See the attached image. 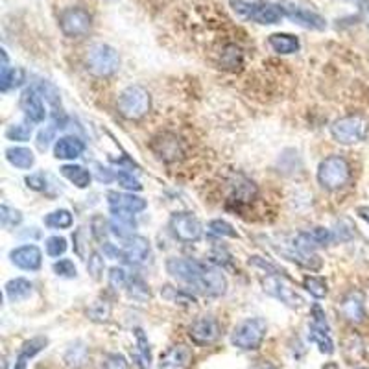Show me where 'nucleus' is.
Returning <instances> with one entry per match:
<instances>
[{
  "label": "nucleus",
  "mask_w": 369,
  "mask_h": 369,
  "mask_svg": "<svg viewBox=\"0 0 369 369\" xmlns=\"http://www.w3.org/2000/svg\"><path fill=\"white\" fill-rule=\"evenodd\" d=\"M83 152H85V142L74 135L61 137L54 144V157L63 161H74Z\"/></svg>",
  "instance_id": "22"
},
{
  "label": "nucleus",
  "mask_w": 369,
  "mask_h": 369,
  "mask_svg": "<svg viewBox=\"0 0 369 369\" xmlns=\"http://www.w3.org/2000/svg\"><path fill=\"white\" fill-rule=\"evenodd\" d=\"M209 233L214 237H228V238H238L237 229L225 220H211L209 222Z\"/></svg>",
  "instance_id": "41"
},
{
  "label": "nucleus",
  "mask_w": 369,
  "mask_h": 369,
  "mask_svg": "<svg viewBox=\"0 0 369 369\" xmlns=\"http://www.w3.org/2000/svg\"><path fill=\"white\" fill-rule=\"evenodd\" d=\"M161 295L170 303L176 305H194L196 303V298H194L193 293H188L187 290L181 288H174L170 284H165L161 288Z\"/></svg>",
  "instance_id": "36"
},
{
  "label": "nucleus",
  "mask_w": 369,
  "mask_h": 369,
  "mask_svg": "<svg viewBox=\"0 0 369 369\" xmlns=\"http://www.w3.org/2000/svg\"><path fill=\"white\" fill-rule=\"evenodd\" d=\"M330 135L338 144L353 146L358 142H364L369 137V120L362 115H347L333 122Z\"/></svg>",
  "instance_id": "3"
},
{
  "label": "nucleus",
  "mask_w": 369,
  "mask_h": 369,
  "mask_svg": "<svg viewBox=\"0 0 369 369\" xmlns=\"http://www.w3.org/2000/svg\"><path fill=\"white\" fill-rule=\"evenodd\" d=\"M351 165L347 159L340 155L325 157L319 162L318 168V181L319 185L327 190H340L351 181Z\"/></svg>",
  "instance_id": "4"
},
{
  "label": "nucleus",
  "mask_w": 369,
  "mask_h": 369,
  "mask_svg": "<svg viewBox=\"0 0 369 369\" xmlns=\"http://www.w3.org/2000/svg\"><path fill=\"white\" fill-rule=\"evenodd\" d=\"M356 214H358L362 220H364L365 223L369 225V207L368 205H360V207H356Z\"/></svg>",
  "instance_id": "58"
},
{
  "label": "nucleus",
  "mask_w": 369,
  "mask_h": 369,
  "mask_svg": "<svg viewBox=\"0 0 369 369\" xmlns=\"http://www.w3.org/2000/svg\"><path fill=\"white\" fill-rule=\"evenodd\" d=\"M87 316H89V319L95 321V323H104V321H107L109 316H111V305L107 303L106 299H97V301L89 307V310H87Z\"/></svg>",
  "instance_id": "39"
},
{
  "label": "nucleus",
  "mask_w": 369,
  "mask_h": 369,
  "mask_svg": "<svg viewBox=\"0 0 369 369\" xmlns=\"http://www.w3.org/2000/svg\"><path fill=\"white\" fill-rule=\"evenodd\" d=\"M107 203L111 213H127V214H137L142 213L148 207V203L144 197L135 196V194H126V193H107Z\"/></svg>",
  "instance_id": "16"
},
{
  "label": "nucleus",
  "mask_w": 369,
  "mask_h": 369,
  "mask_svg": "<svg viewBox=\"0 0 369 369\" xmlns=\"http://www.w3.org/2000/svg\"><path fill=\"white\" fill-rule=\"evenodd\" d=\"M20 109L25 111L26 120L32 124H41L46 118V109L43 104V97L37 91L36 85L28 87L22 95H20Z\"/></svg>",
  "instance_id": "15"
},
{
  "label": "nucleus",
  "mask_w": 369,
  "mask_h": 369,
  "mask_svg": "<svg viewBox=\"0 0 369 369\" xmlns=\"http://www.w3.org/2000/svg\"><path fill=\"white\" fill-rule=\"evenodd\" d=\"M126 292L127 295H130V299H133V301H141V303L148 301L150 295H152V293H150V286H148L139 275H130Z\"/></svg>",
  "instance_id": "34"
},
{
  "label": "nucleus",
  "mask_w": 369,
  "mask_h": 369,
  "mask_svg": "<svg viewBox=\"0 0 369 369\" xmlns=\"http://www.w3.org/2000/svg\"><path fill=\"white\" fill-rule=\"evenodd\" d=\"M303 286L305 290L316 299L327 298V293H329L327 281H325L323 277H318V275H307V277L303 279Z\"/></svg>",
  "instance_id": "37"
},
{
  "label": "nucleus",
  "mask_w": 369,
  "mask_h": 369,
  "mask_svg": "<svg viewBox=\"0 0 369 369\" xmlns=\"http://www.w3.org/2000/svg\"><path fill=\"white\" fill-rule=\"evenodd\" d=\"M120 57L113 46L106 43H97L89 46L85 54V69L97 78H109L118 71Z\"/></svg>",
  "instance_id": "2"
},
{
  "label": "nucleus",
  "mask_w": 369,
  "mask_h": 369,
  "mask_svg": "<svg viewBox=\"0 0 369 369\" xmlns=\"http://www.w3.org/2000/svg\"><path fill=\"white\" fill-rule=\"evenodd\" d=\"M32 133H34V126H32L30 120L20 122V124H13L6 130V137L10 139V141L15 142H26L30 141Z\"/></svg>",
  "instance_id": "40"
},
{
  "label": "nucleus",
  "mask_w": 369,
  "mask_h": 369,
  "mask_svg": "<svg viewBox=\"0 0 369 369\" xmlns=\"http://www.w3.org/2000/svg\"><path fill=\"white\" fill-rule=\"evenodd\" d=\"M207 264L197 263V260H193V258L174 257L167 260V272L170 273L174 279L188 284V286L194 290H197L200 281H202L203 273L207 272Z\"/></svg>",
  "instance_id": "9"
},
{
  "label": "nucleus",
  "mask_w": 369,
  "mask_h": 369,
  "mask_svg": "<svg viewBox=\"0 0 369 369\" xmlns=\"http://www.w3.org/2000/svg\"><path fill=\"white\" fill-rule=\"evenodd\" d=\"M60 28L63 36L78 39V37L87 36L92 28V17L85 8L80 6H71L67 10L61 11L60 15Z\"/></svg>",
  "instance_id": "8"
},
{
  "label": "nucleus",
  "mask_w": 369,
  "mask_h": 369,
  "mask_svg": "<svg viewBox=\"0 0 369 369\" xmlns=\"http://www.w3.org/2000/svg\"><path fill=\"white\" fill-rule=\"evenodd\" d=\"M117 181L120 187H124L126 190H135V193H139V190H142V185L139 183V179H135L133 177V174L130 172H118L117 174Z\"/></svg>",
  "instance_id": "52"
},
{
  "label": "nucleus",
  "mask_w": 369,
  "mask_h": 369,
  "mask_svg": "<svg viewBox=\"0 0 369 369\" xmlns=\"http://www.w3.org/2000/svg\"><path fill=\"white\" fill-rule=\"evenodd\" d=\"M231 8L237 15L242 19L253 20L257 25H277L284 17V11L281 4H273V2H246V0H233Z\"/></svg>",
  "instance_id": "1"
},
{
  "label": "nucleus",
  "mask_w": 369,
  "mask_h": 369,
  "mask_svg": "<svg viewBox=\"0 0 369 369\" xmlns=\"http://www.w3.org/2000/svg\"><path fill=\"white\" fill-rule=\"evenodd\" d=\"M91 229H92V237L97 238L98 242H102V244L107 242L106 238H107V233H109L107 229H111V228H109V222H106V220H104V216L92 218Z\"/></svg>",
  "instance_id": "46"
},
{
  "label": "nucleus",
  "mask_w": 369,
  "mask_h": 369,
  "mask_svg": "<svg viewBox=\"0 0 369 369\" xmlns=\"http://www.w3.org/2000/svg\"><path fill=\"white\" fill-rule=\"evenodd\" d=\"M152 97L142 85H130L118 97V113L127 120H141L150 113Z\"/></svg>",
  "instance_id": "6"
},
{
  "label": "nucleus",
  "mask_w": 369,
  "mask_h": 369,
  "mask_svg": "<svg viewBox=\"0 0 369 369\" xmlns=\"http://www.w3.org/2000/svg\"><path fill=\"white\" fill-rule=\"evenodd\" d=\"M268 333V325L263 318H248L240 321L231 333V344L240 351H257Z\"/></svg>",
  "instance_id": "5"
},
{
  "label": "nucleus",
  "mask_w": 369,
  "mask_h": 369,
  "mask_svg": "<svg viewBox=\"0 0 369 369\" xmlns=\"http://www.w3.org/2000/svg\"><path fill=\"white\" fill-rule=\"evenodd\" d=\"M148 257H150V240L146 237H141V235L127 238V242L120 249V260L132 264V266H139Z\"/></svg>",
  "instance_id": "18"
},
{
  "label": "nucleus",
  "mask_w": 369,
  "mask_h": 369,
  "mask_svg": "<svg viewBox=\"0 0 369 369\" xmlns=\"http://www.w3.org/2000/svg\"><path fill=\"white\" fill-rule=\"evenodd\" d=\"M102 369H130V364L122 354L109 353L102 360Z\"/></svg>",
  "instance_id": "47"
},
{
  "label": "nucleus",
  "mask_w": 369,
  "mask_h": 369,
  "mask_svg": "<svg viewBox=\"0 0 369 369\" xmlns=\"http://www.w3.org/2000/svg\"><path fill=\"white\" fill-rule=\"evenodd\" d=\"M97 177H98V181H104V183H109L111 179H117V176H115L111 170H107V168H102V167H98Z\"/></svg>",
  "instance_id": "57"
},
{
  "label": "nucleus",
  "mask_w": 369,
  "mask_h": 369,
  "mask_svg": "<svg viewBox=\"0 0 369 369\" xmlns=\"http://www.w3.org/2000/svg\"><path fill=\"white\" fill-rule=\"evenodd\" d=\"M0 222H2V225H4L6 229L15 228V225H19V223L22 222V214H20V211H17V209L2 205V207H0Z\"/></svg>",
  "instance_id": "42"
},
{
  "label": "nucleus",
  "mask_w": 369,
  "mask_h": 369,
  "mask_svg": "<svg viewBox=\"0 0 369 369\" xmlns=\"http://www.w3.org/2000/svg\"><path fill=\"white\" fill-rule=\"evenodd\" d=\"M25 71L19 67L2 65V74H0V89L2 92H8L13 87H19L25 81Z\"/></svg>",
  "instance_id": "33"
},
{
  "label": "nucleus",
  "mask_w": 369,
  "mask_h": 369,
  "mask_svg": "<svg viewBox=\"0 0 369 369\" xmlns=\"http://www.w3.org/2000/svg\"><path fill=\"white\" fill-rule=\"evenodd\" d=\"M309 340L312 344H316L319 347V351L323 354H333L334 353V342L330 338V329H323L318 325L310 323L309 325Z\"/></svg>",
  "instance_id": "32"
},
{
  "label": "nucleus",
  "mask_w": 369,
  "mask_h": 369,
  "mask_svg": "<svg viewBox=\"0 0 369 369\" xmlns=\"http://www.w3.org/2000/svg\"><path fill=\"white\" fill-rule=\"evenodd\" d=\"M193 351L183 344L172 345L161 354L159 369H190L193 365Z\"/></svg>",
  "instance_id": "20"
},
{
  "label": "nucleus",
  "mask_w": 369,
  "mask_h": 369,
  "mask_svg": "<svg viewBox=\"0 0 369 369\" xmlns=\"http://www.w3.org/2000/svg\"><path fill=\"white\" fill-rule=\"evenodd\" d=\"M209 260L214 266H222V268H228L233 264V257L229 255V251L225 248H216L211 255H209Z\"/></svg>",
  "instance_id": "49"
},
{
  "label": "nucleus",
  "mask_w": 369,
  "mask_h": 369,
  "mask_svg": "<svg viewBox=\"0 0 369 369\" xmlns=\"http://www.w3.org/2000/svg\"><path fill=\"white\" fill-rule=\"evenodd\" d=\"M135 338H137V347H139V356H141L148 365L152 362V353H150V344H148V338L144 336L141 329L135 330Z\"/></svg>",
  "instance_id": "50"
},
{
  "label": "nucleus",
  "mask_w": 369,
  "mask_h": 369,
  "mask_svg": "<svg viewBox=\"0 0 369 369\" xmlns=\"http://www.w3.org/2000/svg\"><path fill=\"white\" fill-rule=\"evenodd\" d=\"M6 159L10 165H13L15 168L20 170H30L36 162V155L32 152L30 148H22V146H11L6 150Z\"/></svg>",
  "instance_id": "28"
},
{
  "label": "nucleus",
  "mask_w": 369,
  "mask_h": 369,
  "mask_svg": "<svg viewBox=\"0 0 369 369\" xmlns=\"http://www.w3.org/2000/svg\"><path fill=\"white\" fill-rule=\"evenodd\" d=\"M61 176L67 177L72 185H76L78 188H87L91 185L92 174L87 168L80 167V165H65L60 168Z\"/></svg>",
  "instance_id": "30"
},
{
  "label": "nucleus",
  "mask_w": 369,
  "mask_h": 369,
  "mask_svg": "<svg viewBox=\"0 0 369 369\" xmlns=\"http://www.w3.org/2000/svg\"><path fill=\"white\" fill-rule=\"evenodd\" d=\"M284 15L293 20L295 25L303 26L307 30L323 32L327 28V20L312 4L307 0H283L281 2Z\"/></svg>",
  "instance_id": "7"
},
{
  "label": "nucleus",
  "mask_w": 369,
  "mask_h": 369,
  "mask_svg": "<svg viewBox=\"0 0 369 369\" xmlns=\"http://www.w3.org/2000/svg\"><path fill=\"white\" fill-rule=\"evenodd\" d=\"M168 229L176 240L183 244L197 242L203 237V225L193 213H176L170 216Z\"/></svg>",
  "instance_id": "10"
},
{
  "label": "nucleus",
  "mask_w": 369,
  "mask_h": 369,
  "mask_svg": "<svg viewBox=\"0 0 369 369\" xmlns=\"http://www.w3.org/2000/svg\"><path fill=\"white\" fill-rule=\"evenodd\" d=\"M54 272H56L57 277H63V279H74L78 275L76 266H74V263L69 260V258L56 260V263H54Z\"/></svg>",
  "instance_id": "45"
},
{
  "label": "nucleus",
  "mask_w": 369,
  "mask_h": 369,
  "mask_svg": "<svg viewBox=\"0 0 369 369\" xmlns=\"http://www.w3.org/2000/svg\"><path fill=\"white\" fill-rule=\"evenodd\" d=\"M72 223H74V218H72L71 211H67V209H57L45 216V225L50 229H69L72 228Z\"/></svg>",
  "instance_id": "35"
},
{
  "label": "nucleus",
  "mask_w": 369,
  "mask_h": 369,
  "mask_svg": "<svg viewBox=\"0 0 369 369\" xmlns=\"http://www.w3.org/2000/svg\"><path fill=\"white\" fill-rule=\"evenodd\" d=\"M358 369H369V368H358Z\"/></svg>",
  "instance_id": "60"
},
{
  "label": "nucleus",
  "mask_w": 369,
  "mask_h": 369,
  "mask_svg": "<svg viewBox=\"0 0 369 369\" xmlns=\"http://www.w3.org/2000/svg\"><path fill=\"white\" fill-rule=\"evenodd\" d=\"M10 258L17 268L26 270V272H37L43 264V253L36 244H26V246L11 249Z\"/></svg>",
  "instance_id": "19"
},
{
  "label": "nucleus",
  "mask_w": 369,
  "mask_h": 369,
  "mask_svg": "<svg viewBox=\"0 0 369 369\" xmlns=\"http://www.w3.org/2000/svg\"><path fill=\"white\" fill-rule=\"evenodd\" d=\"M344 354L349 362H358L360 358H364L368 354V345H365L364 338L358 334H349L344 340Z\"/></svg>",
  "instance_id": "31"
},
{
  "label": "nucleus",
  "mask_w": 369,
  "mask_h": 369,
  "mask_svg": "<svg viewBox=\"0 0 369 369\" xmlns=\"http://www.w3.org/2000/svg\"><path fill=\"white\" fill-rule=\"evenodd\" d=\"M6 290V295H8V299L10 301H13V303H17V301H25L26 298H30L32 295V290H34V284L28 281V279H22V277H17V279H11V281H8L4 286Z\"/></svg>",
  "instance_id": "29"
},
{
  "label": "nucleus",
  "mask_w": 369,
  "mask_h": 369,
  "mask_svg": "<svg viewBox=\"0 0 369 369\" xmlns=\"http://www.w3.org/2000/svg\"><path fill=\"white\" fill-rule=\"evenodd\" d=\"M340 316L351 325H360L365 321V305L364 295L358 290H351L340 299L338 303Z\"/></svg>",
  "instance_id": "14"
},
{
  "label": "nucleus",
  "mask_w": 369,
  "mask_h": 369,
  "mask_svg": "<svg viewBox=\"0 0 369 369\" xmlns=\"http://www.w3.org/2000/svg\"><path fill=\"white\" fill-rule=\"evenodd\" d=\"M268 45L273 52L288 56V54H295L301 48V43L292 34H272L268 37Z\"/></svg>",
  "instance_id": "25"
},
{
  "label": "nucleus",
  "mask_w": 369,
  "mask_h": 369,
  "mask_svg": "<svg viewBox=\"0 0 369 369\" xmlns=\"http://www.w3.org/2000/svg\"><path fill=\"white\" fill-rule=\"evenodd\" d=\"M45 248L50 257H61L67 251V248H69V244H67V240L63 237H50L46 238Z\"/></svg>",
  "instance_id": "44"
},
{
  "label": "nucleus",
  "mask_w": 369,
  "mask_h": 369,
  "mask_svg": "<svg viewBox=\"0 0 369 369\" xmlns=\"http://www.w3.org/2000/svg\"><path fill=\"white\" fill-rule=\"evenodd\" d=\"M248 264L249 266H253V268L264 270V272L268 273V275H283V277H286L283 270H279L275 264L270 263V260H266V258L258 257V255H253V257H249Z\"/></svg>",
  "instance_id": "43"
},
{
  "label": "nucleus",
  "mask_w": 369,
  "mask_h": 369,
  "mask_svg": "<svg viewBox=\"0 0 369 369\" xmlns=\"http://www.w3.org/2000/svg\"><path fill=\"white\" fill-rule=\"evenodd\" d=\"M54 133H56V126L41 130L39 135H37V146H39V150H46L48 148L50 141L54 139Z\"/></svg>",
  "instance_id": "55"
},
{
  "label": "nucleus",
  "mask_w": 369,
  "mask_h": 369,
  "mask_svg": "<svg viewBox=\"0 0 369 369\" xmlns=\"http://www.w3.org/2000/svg\"><path fill=\"white\" fill-rule=\"evenodd\" d=\"M87 270H89V273H91L95 279H98L102 273H104V258H102L100 253H92L89 263H87Z\"/></svg>",
  "instance_id": "54"
},
{
  "label": "nucleus",
  "mask_w": 369,
  "mask_h": 369,
  "mask_svg": "<svg viewBox=\"0 0 369 369\" xmlns=\"http://www.w3.org/2000/svg\"><path fill=\"white\" fill-rule=\"evenodd\" d=\"M127 281H130V275L124 268H111L109 272V284H111L113 288H126Z\"/></svg>",
  "instance_id": "51"
},
{
  "label": "nucleus",
  "mask_w": 369,
  "mask_h": 369,
  "mask_svg": "<svg viewBox=\"0 0 369 369\" xmlns=\"http://www.w3.org/2000/svg\"><path fill=\"white\" fill-rule=\"evenodd\" d=\"M63 362L71 369L85 368V364L89 362V347L85 342H74L72 345H69V349L63 354Z\"/></svg>",
  "instance_id": "26"
},
{
  "label": "nucleus",
  "mask_w": 369,
  "mask_h": 369,
  "mask_svg": "<svg viewBox=\"0 0 369 369\" xmlns=\"http://www.w3.org/2000/svg\"><path fill=\"white\" fill-rule=\"evenodd\" d=\"M333 235H334V240H340V242H351V240L356 237V228H354V223L351 222L349 218H340L338 222L334 223Z\"/></svg>",
  "instance_id": "38"
},
{
  "label": "nucleus",
  "mask_w": 369,
  "mask_h": 369,
  "mask_svg": "<svg viewBox=\"0 0 369 369\" xmlns=\"http://www.w3.org/2000/svg\"><path fill=\"white\" fill-rule=\"evenodd\" d=\"M196 292L203 293L207 298H220V295L228 292V279L220 270L207 268V272L203 273Z\"/></svg>",
  "instance_id": "21"
},
{
  "label": "nucleus",
  "mask_w": 369,
  "mask_h": 369,
  "mask_svg": "<svg viewBox=\"0 0 369 369\" xmlns=\"http://www.w3.org/2000/svg\"><path fill=\"white\" fill-rule=\"evenodd\" d=\"M257 185L248 179L242 174H238L237 177H233L231 181V196H233L235 202H242V203H249L257 197Z\"/></svg>",
  "instance_id": "24"
},
{
  "label": "nucleus",
  "mask_w": 369,
  "mask_h": 369,
  "mask_svg": "<svg viewBox=\"0 0 369 369\" xmlns=\"http://www.w3.org/2000/svg\"><path fill=\"white\" fill-rule=\"evenodd\" d=\"M273 248L277 249V253L281 257H284L290 263H295L298 266L305 270H310V272H318L321 270L323 263H321V258L316 255L314 251H303V249H299L298 246H293L292 238H290V242H283L281 246H273Z\"/></svg>",
  "instance_id": "13"
},
{
  "label": "nucleus",
  "mask_w": 369,
  "mask_h": 369,
  "mask_svg": "<svg viewBox=\"0 0 369 369\" xmlns=\"http://www.w3.org/2000/svg\"><path fill=\"white\" fill-rule=\"evenodd\" d=\"M111 233L117 235L120 238H132L135 237L137 223L133 220V214L127 213H113L111 222H109Z\"/></svg>",
  "instance_id": "27"
},
{
  "label": "nucleus",
  "mask_w": 369,
  "mask_h": 369,
  "mask_svg": "<svg viewBox=\"0 0 369 369\" xmlns=\"http://www.w3.org/2000/svg\"><path fill=\"white\" fill-rule=\"evenodd\" d=\"M260 284H263L264 292L272 298L279 299L281 303H284L290 309H301L305 305V299L284 283L283 275H266V277L260 279Z\"/></svg>",
  "instance_id": "11"
},
{
  "label": "nucleus",
  "mask_w": 369,
  "mask_h": 369,
  "mask_svg": "<svg viewBox=\"0 0 369 369\" xmlns=\"http://www.w3.org/2000/svg\"><path fill=\"white\" fill-rule=\"evenodd\" d=\"M249 369H275V365H272L270 362H266V360H260V362L253 364Z\"/></svg>",
  "instance_id": "59"
},
{
  "label": "nucleus",
  "mask_w": 369,
  "mask_h": 369,
  "mask_svg": "<svg viewBox=\"0 0 369 369\" xmlns=\"http://www.w3.org/2000/svg\"><path fill=\"white\" fill-rule=\"evenodd\" d=\"M85 242V228H80L76 233H74V249H76V253L81 258L85 257V251H83V246H87Z\"/></svg>",
  "instance_id": "56"
},
{
  "label": "nucleus",
  "mask_w": 369,
  "mask_h": 369,
  "mask_svg": "<svg viewBox=\"0 0 369 369\" xmlns=\"http://www.w3.org/2000/svg\"><path fill=\"white\" fill-rule=\"evenodd\" d=\"M46 345H48V338H46V336H34V338L26 340L25 344H22V347L19 349L13 369H26L28 362H30L34 356H37L41 351L46 349Z\"/></svg>",
  "instance_id": "23"
},
{
  "label": "nucleus",
  "mask_w": 369,
  "mask_h": 369,
  "mask_svg": "<svg viewBox=\"0 0 369 369\" xmlns=\"http://www.w3.org/2000/svg\"><path fill=\"white\" fill-rule=\"evenodd\" d=\"M218 336H220V323L213 316H200L188 327V338L200 347H207V345L214 344Z\"/></svg>",
  "instance_id": "12"
},
{
  "label": "nucleus",
  "mask_w": 369,
  "mask_h": 369,
  "mask_svg": "<svg viewBox=\"0 0 369 369\" xmlns=\"http://www.w3.org/2000/svg\"><path fill=\"white\" fill-rule=\"evenodd\" d=\"M152 150L161 161L165 162H174L177 159L183 157V144L172 133H161L159 137H155L152 142Z\"/></svg>",
  "instance_id": "17"
},
{
  "label": "nucleus",
  "mask_w": 369,
  "mask_h": 369,
  "mask_svg": "<svg viewBox=\"0 0 369 369\" xmlns=\"http://www.w3.org/2000/svg\"><path fill=\"white\" fill-rule=\"evenodd\" d=\"M240 61H242V54H240V48L238 46H228L225 52H223V65L228 67V69H235L237 65H240Z\"/></svg>",
  "instance_id": "53"
},
{
  "label": "nucleus",
  "mask_w": 369,
  "mask_h": 369,
  "mask_svg": "<svg viewBox=\"0 0 369 369\" xmlns=\"http://www.w3.org/2000/svg\"><path fill=\"white\" fill-rule=\"evenodd\" d=\"M26 185L36 193H46L48 190V176L46 174H32L26 176Z\"/></svg>",
  "instance_id": "48"
}]
</instances>
